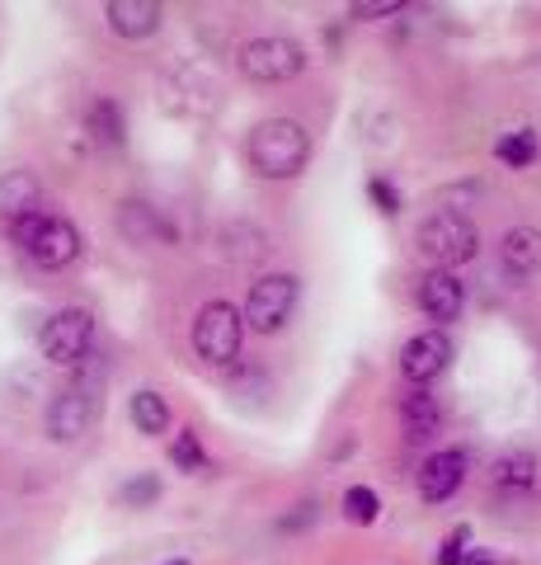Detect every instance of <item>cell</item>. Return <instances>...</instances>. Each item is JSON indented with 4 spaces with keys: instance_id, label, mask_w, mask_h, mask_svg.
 Returning a JSON list of instances; mask_svg holds the SVG:
<instances>
[{
    "instance_id": "obj_11",
    "label": "cell",
    "mask_w": 541,
    "mask_h": 565,
    "mask_svg": "<svg viewBox=\"0 0 541 565\" xmlns=\"http://www.w3.org/2000/svg\"><path fill=\"white\" fill-rule=\"evenodd\" d=\"M466 481V452L462 448H439L424 457V467H419V494H424V504H443L452 494L462 490Z\"/></svg>"
},
{
    "instance_id": "obj_6",
    "label": "cell",
    "mask_w": 541,
    "mask_h": 565,
    "mask_svg": "<svg viewBox=\"0 0 541 565\" xmlns=\"http://www.w3.org/2000/svg\"><path fill=\"white\" fill-rule=\"evenodd\" d=\"M240 340H246V321L231 302H203L194 316V353L207 367H231L240 359Z\"/></svg>"
},
{
    "instance_id": "obj_26",
    "label": "cell",
    "mask_w": 541,
    "mask_h": 565,
    "mask_svg": "<svg viewBox=\"0 0 541 565\" xmlns=\"http://www.w3.org/2000/svg\"><path fill=\"white\" fill-rule=\"evenodd\" d=\"M368 193L377 199V207H381V212H400V199H396V189H391L387 180H372V184H368Z\"/></svg>"
},
{
    "instance_id": "obj_24",
    "label": "cell",
    "mask_w": 541,
    "mask_h": 565,
    "mask_svg": "<svg viewBox=\"0 0 541 565\" xmlns=\"http://www.w3.org/2000/svg\"><path fill=\"white\" fill-rule=\"evenodd\" d=\"M439 565H499V561L480 556V552H470V546H462V537H452L443 552H439Z\"/></svg>"
},
{
    "instance_id": "obj_13",
    "label": "cell",
    "mask_w": 541,
    "mask_h": 565,
    "mask_svg": "<svg viewBox=\"0 0 541 565\" xmlns=\"http://www.w3.org/2000/svg\"><path fill=\"white\" fill-rule=\"evenodd\" d=\"M104 20H109V29L118 33V39L142 43V39H151V33L161 29L165 10L155 6V0H109V6H104Z\"/></svg>"
},
{
    "instance_id": "obj_20",
    "label": "cell",
    "mask_w": 541,
    "mask_h": 565,
    "mask_svg": "<svg viewBox=\"0 0 541 565\" xmlns=\"http://www.w3.org/2000/svg\"><path fill=\"white\" fill-rule=\"evenodd\" d=\"M537 132L532 128H518V132H504L499 141H495V161L499 166H509V170H528L532 161H537Z\"/></svg>"
},
{
    "instance_id": "obj_5",
    "label": "cell",
    "mask_w": 541,
    "mask_h": 565,
    "mask_svg": "<svg viewBox=\"0 0 541 565\" xmlns=\"http://www.w3.org/2000/svg\"><path fill=\"white\" fill-rule=\"evenodd\" d=\"M296 302H302V282H296V274H264V278L250 282L240 321H246L255 334H278V330L292 326Z\"/></svg>"
},
{
    "instance_id": "obj_1",
    "label": "cell",
    "mask_w": 541,
    "mask_h": 565,
    "mask_svg": "<svg viewBox=\"0 0 541 565\" xmlns=\"http://www.w3.org/2000/svg\"><path fill=\"white\" fill-rule=\"evenodd\" d=\"M6 236L20 245V250L39 264V269L47 274H57V269H72V264L80 259L85 250V236H80V226L72 217H62V212H24V217H14L6 222Z\"/></svg>"
},
{
    "instance_id": "obj_17",
    "label": "cell",
    "mask_w": 541,
    "mask_h": 565,
    "mask_svg": "<svg viewBox=\"0 0 541 565\" xmlns=\"http://www.w3.org/2000/svg\"><path fill=\"white\" fill-rule=\"evenodd\" d=\"M490 486L499 490H532L537 486V457L528 448H509L490 462Z\"/></svg>"
},
{
    "instance_id": "obj_9",
    "label": "cell",
    "mask_w": 541,
    "mask_h": 565,
    "mask_svg": "<svg viewBox=\"0 0 541 565\" xmlns=\"http://www.w3.org/2000/svg\"><path fill=\"white\" fill-rule=\"evenodd\" d=\"M452 353H457V344H452V334H447V330H439V326L419 330L414 340H405V349H400V377H405L410 386L439 382V377L447 373Z\"/></svg>"
},
{
    "instance_id": "obj_21",
    "label": "cell",
    "mask_w": 541,
    "mask_h": 565,
    "mask_svg": "<svg viewBox=\"0 0 541 565\" xmlns=\"http://www.w3.org/2000/svg\"><path fill=\"white\" fill-rule=\"evenodd\" d=\"M155 500H161V481H155L151 471H137L132 481L118 486V504L123 509H151Z\"/></svg>"
},
{
    "instance_id": "obj_3",
    "label": "cell",
    "mask_w": 541,
    "mask_h": 565,
    "mask_svg": "<svg viewBox=\"0 0 541 565\" xmlns=\"http://www.w3.org/2000/svg\"><path fill=\"white\" fill-rule=\"evenodd\" d=\"M414 245H419V255H424L433 269L452 274V269H462V264L476 259V250H480V232H476V222H470L466 212L439 207V212H429V217L419 222Z\"/></svg>"
},
{
    "instance_id": "obj_4",
    "label": "cell",
    "mask_w": 541,
    "mask_h": 565,
    "mask_svg": "<svg viewBox=\"0 0 541 565\" xmlns=\"http://www.w3.org/2000/svg\"><path fill=\"white\" fill-rule=\"evenodd\" d=\"M99 377L90 373H80L76 382H66L57 396L47 401V415H43V429L52 444H80L85 434L95 429V419H99Z\"/></svg>"
},
{
    "instance_id": "obj_22",
    "label": "cell",
    "mask_w": 541,
    "mask_h": 565,
    "mask_svg": "<svg viewBox=\"0 0 541 565\" xmlns=\"http://www.w3.org/2000/svg\"><path fill=\"white\" fill-rule=\"evenodd\" d=\"M377 514H381V500H377L372 486H348L344 490V519L348 523H377Z\"/></svg>"
},
{
    "instance_id": "obj_14",
    "label": "cell",
    "mask_w": 541,
    "mask_h": 565,
    "mask_svg": "<svg viewBox=\"0 0 541 565\" xmlns=\"http://www.w3.org/2000/svg\"><path fill=\"white\" fill-rule=\"evenodd\" d=\"M400 419H405L410 444H429V438L443 429V405L429 386H414V392H405V401H400Z\"/></svg>"
},
{
    "instance_id": "obj_16",
    "label": "cell",
    "mask_w": 541,
    "mask_h": 565,
    "mask_svg": "<svg viewBox=\"0 0 541 565\" xmlns=\"http://www.w3.org/2000/svg\"><path fill=\"white\" fill-rule=\"evenodd\" d=\"M43 207V184L33 170H6L0 174V217L14 222L24 212H39Z\"/></svg>"
},
{
    "instance_id": "obj_2",
    "label": "cell",
    "mask_w": 541,
    "mask_h": 565,
    "mask_svg": "<svg viewBox=\"0 0 541 565\" xmlns=\"http://www.w3.org/2000/svg\"><path fill=\"white\" fill-rule=\"evenodd\" d=\"M246 161L259 180H296L311 166V132L296 118H264L246 137Z\"/></svg>"
},
{
    "instance_id": "obj_8",
    "label": "cell",
    "mask_w": 541,
    "mask_h": 565,
    "mask_svg": "<svg viewBox=\"0 0 541 565\" xmlns=\"http://www.w3.org/2000/svg\"><path fill=\"white\" fill-rule=\"evenodd\" d=\"M306 71V47L288 33H259L240 47V76L259 85H283Z\"/></svg>"
},
{
    "instance_id": "obj_19",
    "label": "cell",
    "mask_w": 541,
    "mask_h": 565,
    "mask_svg": "<svg viewBox=\"0 0 541 565\" xmlns=\"http://www.w3.org/2000/svg\"><path fill=\"white\" fill-rule=\"evenodd\" d=\"M85 128H90V137L99 141V147H123V137H128L123 109H118V99H109V95H99L90 104V114H85Z\"/></svg>"
},
{
    "instance_id": "obj_10",
    "label": "cell",
    "mask_w": 541,
    "mask_h": 565,
    "mask_svg": "<svg viewBox=\"0 0 541 565\" xmlns=\"http://www.w3.org/2000/svg\"><path fill=\"white\" fill-rule=\"evenodd\" d=\"M499 274L509 288H532L541 278V232L537 226H509L499 236Z\"/></svg>"
},
{
    "instance_id": "obj_7",
    "label": "cell",
    "mask_w": 541,
    "mask_h": 565,
    "mask_svg": "<svg viewBox=\"0 0 541 565\" xmlns=\"http://www.w3.org/2000/svg\"><path fill=\"white\" fill-rule=\"evenodd\" d=\"M39 349L47 363L57 367H80L95 353V311L90 307H62L47 316L39 330Z\"/></svg>"
},
{
    "instance_id": "obj_12",
    "label": "cell",
    "mask_w": 541,
    "mask_h": 565,
    "mask_svg": "<svg viewBox=\"0 0 541 565\" xmlns=\"http://www.w3.org/2000/svg\"><path fill=\"white\" fill-rule=\"evenodd\" d=\"M466 307V288L457 274H443V269H429L424 282H419V311L429 316V321H439V330L447 321H457Z\"/></svg>"
},
{
    "instance_id": "obj_23",
    "label": "cell",
    "mask_w": 541,
    "mask_h": 565,
    "mask_svg": "<svg viewBox=\"0 0 541 565\" xmlns=\"http://www.w3.org/2000/svg\"><path fill=\"white\" fill-rule=\"evenodd\" d=\"M170 462L180 467V471H207V457H203V444H198L194 429H180V434H174Z\"/></svg>"
},
{
    "instance_id": "obj_27",
    "label": "cell",
    "mask_w": 541,
    "mask_h": 565,
    "mask_svg": "<svg viewBox=\"0 0 541 565\" xmlns=\"http://www.w3.org/2000/svg\"><path fill=\"white\" fill-rule=\"evenodd\" d=\"M161 565H188V561H184V556H174V561H161Z\"/></svg>"
},
{
    "instance_id": "obj_18",
    "label": "cell",
    "mask_w": 541,
    "mask_h": 565,
    "mask_svg": "<svg viewBox=\"0 0 541 565\" xmlns=\"http://www.w3.org/2000/svg\"><path fill=\"white\" fill-rule=\"evenodd\" d=\"M128 415H132V424H137V434H147V438L170 434V419H174V415H170V401H165L161 392H151V386L132 392Z\"/></svg>"
},
{
    "instance_id": "obj_15",
    "label": "cell",
    "mask_w": 541,
    "mask_h": 565,
    "mask_svg": "<svg viewBox=\"0 0 541 565\" xmlns=\"http://www.w3.org/2000/svg\"><path fill=\"white\" fill-rule=\"evenodd\" d=\"M118 232H123V241H132V245H161V241H170V226L161 217V207H151L142 199H128L123 207H118Z\"/></svg>"
},
{
    "instance_id": "obj_25",
    "label": "cell",
    "mask_w": 541,
    "mask_h": 565,
    "mask_svg": "<svg viewBox=\"0 0 541 565\" xmlns=\"http://www.w3.org/2000/svg\"><path fill=\"white\" fill-rule=\"evenodd\" d=\"M348 14H354V20H387V14H400V6L396 0H377V6H354Z\"/></svg>"
}]
</instances>
